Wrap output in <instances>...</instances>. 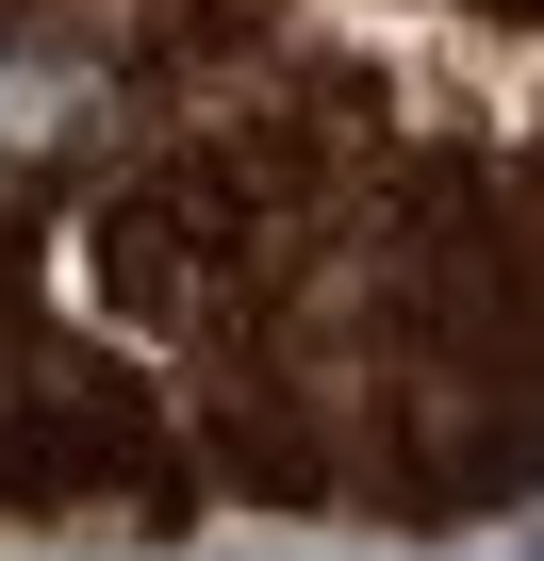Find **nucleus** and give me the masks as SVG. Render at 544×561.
<instances>
[{
  "label": "nucleus",
  "mask_w": 544,
  "mask_h": 561,
  "mask_svg": "<svg viewBox=\"0 0 544 561\" xmlns=\"http://www.w3.org/2000/svg\"><path fill=\"white\" fill-rule=\"evenodd\" d=\"M528 495L544 0H0V528Z\"/></svg>",
  "instance_id": "obj_1"
}]
</instances>
